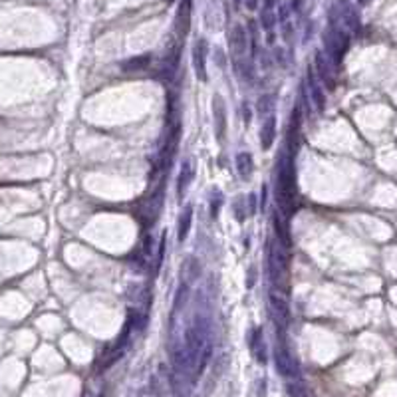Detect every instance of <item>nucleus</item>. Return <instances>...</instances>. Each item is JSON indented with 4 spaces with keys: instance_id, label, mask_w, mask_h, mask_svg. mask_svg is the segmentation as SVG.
<instances>
[{
    "instance_id": "f257e3e1",
    "label": "nucleus",
    "mask_w": 397,
    "mask_h": 397,
    "mask_svg": "<svg viewBox=\"0 0 397 397\" xmlns=\"http://www.w3.org/2000/svg\"><path fill=\"white\" fill-rule=\"evenodd\" d=\"M296 169H294V159L292 155L284 157L278 165V187H276V199L278 207L282 209L286 217H290L296 211Z\"/></svg>"
},
{
    "instance_id": "f03ea898",
    "label": "nucleus",
    "mask_w": 397,
    "mask_h": 397,
    "mask_svg": "<svg viewBox=\"0 0 397 397\" xmlns=\"http://www.w3.org/2000/svg\"><path fill=\"white\" fill-rule=\"evenodd\" d=\"M274 361H276V369L278 373L288 377V379H298L300 375V367H298V361L292 357V353L288 351L286 345H276L274 349Z\"/></svg>"
},
{
    "instance_id": "7ed1b4c3",
    "label": "nucleus",
    "mask_w": 397,
    "mask_h": 397,
    "mask_svg": "<svg viewBox=\"0 0 397 397\" xmlns=\"http://www.w3.org/2000/svg\"><path fill=\"white\" fill-rule=\"evenodd\" d=\"M326 46L330 50V56H332V62L336 66L341 64V58L345 54V50L349 48V36L345 32H340V30H334L332 36H326Z\"/></svg>"
},
{
    "instance_id": "20e7f679",
    "label": "nucleus",
    "mask_w": 397,
    "mask_h": 397,
    "mask_svg": "<svg viewBox=\"0 0 397 397\" xmlns=\"http://www.w3.org/2000/svg\"><path fill=\"white\" fill-rule=\"evenodd\" d=\"M193 68H195V74L201 82H207L209 76H207V40H197L193 44Z\"/></svg>"
},
{
    "instance_id": "39448f33",
    "label": "nucleus",
    "mask_w": 397,
    "mask_h": 397,
    "mask_svg": "<svg viewBox=\"0 0 397 397\" xmlns=\"http://www.w3.org/2000/svg\"><path fill=\"white\" fill-rule=\"evenodd\" d=\"M213 114H215V133H217V139L223 143L225 133H227V106H225V100L219 94L213 98Z\"/></svg>"
},
{
    "instance_id": "423d86ee",
    "label": "nucleus",
    "mask_w": 397,
    "mask_h": 397,
    "mask_svg": "<svg viewBox=\"0 0 397 397\" xmlns=\"http://www.w3.org/2000/svg\"><path fill=\"white\" fill-rule=\"evenodd\" d=\"M268 302H270V308H272L276 320L280 322V326L284 328L288 324V320H290V306H288L286 298L278 290H270L268 292Z\"/></svg>"
},
{
    "instance_id": "0eeeda50",
    "label": "nucleus",
    "mask_w": 397,
    "mask_h": 397,
    "mask_svg": "<svg viewBox=\"0 0 397 397\" xmlns=\"http://www.w3.org/2000/svg\"><path fill=\"white\" fill-rule=\"evenodd\" d=\"M201 276V262L197 256L193 254H187L183 258V264H181V282L185 284H195Z\"/></svg>"
},
{
    "instance_id": "6e6552de",
    "label": "nucleus",
    "mask_w": 397,
    "mask_h": 397,
    "mask_svg": "<svg viewBox=\"0 0 397 397\" xmlns=\"http://www.w3.org/2000/svg\"><path fill=\"white\" fill-rule=\"evenodd\" d=\"M191 28V0H181L177 16H175V30L179 38H185Z\"/></svg>"
},
{
    "instance_id": "1a4fd4ad",
    "label": "nucleus",
    "mask_w": 397,
    "mask_h": 397,
    "mask_svg": "<svg viewBox=\"0 0 397 397\" xmlns=\"http://www.w3.org/2000/svg\"><path fill=\"white\" fill-rule=\"evenodd\" d=\"M193 179H195V163L191 159H187V161H183L179 177H177V197L179 199L185 197V193H187L189 185L193 183Z\"/></svg>"
},
{
    "instance_id": "9d476101",
    "label": "nucleus",
    "mask_w": 397,
    "mask_h": 397,
    "mask_svg": "<svg viewBox=\"0 0 397 397\" xmlns=\"http://www.w3.org/2000/svg\"><path fill=\"white\" fill-rule=\"evenodd\" d=\"M246 48H248V36H246V30H244V26L234 24V26H232V32H230V50H232V54H234V56L240 58V56H244Z\"/></svg>"
},
{
    "instance_id": "9b49d317",
    "label": "nucleus",
    "mask_w": 397,
    "mask_h": 397,
    "mask_svg": "<svg viewBox=\"0 0 397 397\" xmlns=\"http://www.w3.org/2000/svg\"><path fill=\"white\" fill-rule=\"evenodd\" d=\"M276 139V115H268L260 129V145L262 149H270Z\"/></svg>"
},
{
    "instance_id": "f8f14e48",
    "label": "nucleus",
    "mask_w": 397,
    "mask_h": 397,
    "mask_svg": "<svg viewBox=\"0 0 397 397\" xmlns=\"http://www.w3.org/2000/svg\"><path fill=\"white\" fill-rule=\"evenodd\" d=\"M191 225H193V205H187L183 209V213L179 215V221H177V238H179V242H185V238L191 232Z\"/></svg>"
},
{
    "instance_id": "ddd939ff",
    "label": "nucleus",
    "mask_w": 397,
    "mask_h": 397,
    "mask_svg": "<svg viewBox=\"0 0 397 397\" xmlns=\"http://www.w3.org/2000/svg\"><path fill=\"white\" fill-rule=\"evenodd\" d=\"M250 349H252V355L256 357L258 363H266V345H264V338H262V330L260 328H254L252 330V336H250Z\"/></svg>"
},
{
    "instance_id": "4468645a",
    "label": "nucleus",
    "mask_w": 397,
    "mask_h": 397,
    "mask_svg": "<svg viewBox=\"0 0 397 397\" xmlns=\"http://www.w3.org/2000/svg\"><path fill=\"white\" fill-rule=\"evenodd\" d=\"M151 54H141V56H133L129 58L127 62L121 64V70L123 72H129V74H135V72H143L151 66Z\"/></svg>"
},
{
    "instance_id": "2eb2a0df",
    "label": "nucleus",
    "mask_w": 397,
    "mask_h": 397,
    "mask_svg": "<svg viewBox=\"0 0 397 397\" xmlns=\"http://www.w3.org/2000/svg\"><path fill=\"white\" fill-rule=\"evenodd\" d=\"M308 84H310V94H312V102H314L316 110H318V112H324V110H326V96H324V92L318 88V84H316V80H314V74H312V68L308 70Z\"/></svg>"
},
{
    "instance_id": "dca6fc26",
    "label": "nucleus",
    "mask_w": 397,
    "mask_h": 397,
    "mask_svg": "<svg viewBox=\"0 0 397 397\" xmlns=\"http://www.w3.org/2000/svg\"><path fill=\"white\" fill-rule=\"evenodd\" d=\"M314 64H316V72H318V76H320V78L330 86V90H334V80H332V72H330V66H328V58L324 56L322 52H316Z\"/></svg>"
},
{
    "instance_id": "f3484780",
    "label": "nucleus",
    "mask_w": 397,
    "mask_h": 397,
    "mask_svg": "<svg viewBox=\"0 0 397 397\" xmlns=\"http://www.w3.org/2000/svg\"><path fill=\"white\" fill-rule=\"evenodd\" d=\"M252 169H254V159H252V155L246 153V151H240V153L236 155V171H238V175H240L242 179H248V177L252 175Z\"/></svg>"
},
{
    "instance_id": "a211bd4d",
    "label": "nucleus",
    "mask_w": 397,
    "mask_h": 397,
    "mask_svg": "<svg viewBox=\"0 0 397 397\" xmlns=\"http://www.w3.org/2000/svg\"><path fill=\"white\" fill-rule=\"evenodd\" d=\"M189 292H191V286L185 282L179 284L177 292H175V300H173V316L179 314V310L185 306V302L189 300Z\"/></svg>"
},
{
    "instance_id": "6ab92c4d",
    "label": "nucleus",
    "mask_w": 397,
    "mask_h": 397,
    "mask_svg": "<svg viewBox=\"0 0 397 397\" xmlns=\"http://www.w3.org/2000/svg\"><path fill=\"white\" fill-rule=\"evenodd\" d=\"M286 393H288V397H312L308 385H306L304 381H300V379L288 381V383H286Z\"/></svg>"
},
{
    "instance_id": "aec40b11",
    "label": "nucleus",
    "mask_w": 397,
    "mask_h": 397,
    "mask_svg": "<svg viewBox=\"0 0 397 397\" xmlns=\"http://www.w3.org/2000/svg\"><path fill=\"white\" fill-rule=\"evenodd\" d=\"M272 217H274V219H272V225H274V230H276L278 242L282 244L284 248H288V246H290V236H288V232H286V227H284V223L280 221V215H278V213H274Z\"/></svg>"
},
{
    "instance_id": "412c9836",
    "label": "nucleus",
    "mask_w": 397,
    "mask_h": 397,
    "mask_svg": "<svg viewBox=\"0 0 397 397\" xmlns=\"http://www.w3.org/2000/svg\"><path fill=\"white\" fill-rule=\"evenodd\" d=\"M221 205H223V193H221V191H217V189H213V193H211V205H209L211 219H217V217H219Z\"/></svg>"
},
{
    "instance_id": "4be33fe9",
    "label": "nucleus",
    "mask_w": 397,
    "mask_h": 397,
    "mask_svg": "<svg viewBox=\"0 0 397 397\" xmlns=\"http://www.w3.org/2000/svg\"><path fill=\"white\" fill-rule=\"evenodd\" d=\"M260 24H262V28L264 30H272L274 28V24H276V18H274V12L272 10H268V8H264L262 12H260Z\"/></svg>"
},
{
    "instance_id": "5701e85b",
    "label": "nucleus",
    "mask_w": 397,
    "mask_h": 397,
    "mask_svg": "<svg viewBox=\"0 0 397 397\" xmlns=\"http://www.w3.org/2000/svg\"><path fill=\"white\" fill-rule=\"evenodd\" d=\"M165 244H167V234L163 232V234H161V242H159V254H157V262H159V264L163 262V256H165V248H167ZM159 264H157V266H159Z\"/></svg>"
},
{
    "instance_id": "b1692460",
    "label": "nucleus",
    "mask_w": 397,
    "mask_h": 397,
    "mask_svg": "<svg viewBox=\"0 0 397 397\" xmlns=\"http://www.w3.org/2000/svg\"><path fill=\"white\" fill-rule=\"evenodd\" d=\"M256 284V266H250V272L246 274V288H252Z\"/></svg>"
},
{
    "instance_id": "393cba45",
    "label": "nucleus",
    "mask_w": 397,
    "mask_h": 397,
    "mask_svg": "<svg viewBox=\"0 0 397 397\" xmlns=\"http://www.w3.org/2000/svg\"><path fill=\"white\" fill-rule=\"evenodd\" d=\"M242 117H244V123H246V125H248V123H250V119H252V114H250V110H248L246 106L242 108Z\"/></svg>"
},
{
    "instance_id": "a878e982",
    "label": "nucleus",
    "mask_w": 397,
    "mask_h": 397,
    "mask_svg": "<svg viewBox=\"0 0 397 397\" xmlns=\"http://www.w3.org/2000/svg\"><path fill=\"white\" fill-rule=\"evenodd\" d=\"M244 4H246V8H248V10H256L258 0H244Z\"/></svg>"
},
{
    "instance_id": "bb28decb",
    "label": "nucleus",
    "mask_w": 397,
    "mask_h": 397,
    "mask_svg": "<svg viewBox=\"0 0 397 397\" xmlns=\"http://www.w3.org/2000/svg\"><path fill=\"white\" fill-rule=\"evenodd\" d=\"M145 252H147V254L151 252V236H149V234L145 236Z\"/></svg>"
},
{
    "instance_id": "cd10ccee",
    "label": "nucleus",
    "mask_w": 397,
    "mask_h": 397,
    "mask_svg": "<svg viewBox=\"0 0 397 397\" xmlns=\"http://www.w3.org/2000/svg\"><path fill=\"white\" fill-rule=\"evenodd\" d=\"M254 201H256V197H254V195H250V197H248V203H250V215H254Z\"/></svg>"
},
{
    "instance_id": "c85d7f7f",
    "label": "nucleus",
    "mask_w": 397,
    "mask_h": 397,
    "mask_svg": "<svg viewBox=\"0 0 397 397\" xmlns=\"http://www.w3.org/2000/svg\"><path fill=\"white\" fill-rule=\"evenodd\" d=\"M260 205H262V207L266 205V187H262V201H260Z\"/></svg>"
},
{
    "instance_id": "c756f323",
    "label": "nucleus",
    "mask_w": 397,
    "mask_h": 397,
    "mask_svg": "<svg viewBox=\"0 0 397 397\" xmlns=\"http://www.w3.org/2000/svg\"><path fill=\"white\" fill-rule=\"evenodd\" d=\"M272 6H274V0H264V8L272 10Z\"/></svg>"
},
{
    "instance_id": "7c9ffc66",
    "label": "nucleus",
    "mask_w": 397,
    "mask_h": 397,
    "mask_svg": "<svg viewBox=\"0 0 397 397\" xmlns=\"http://www.w3.org/2000/svg\"><path fill=\"white\" fill-rule=\"evenodd\" d=\"M300 4H302V0H292V8H296V10H298V8H300Z\"/></svg>"
},
{
    "instance_id": "2f4dec72",
    "label": "nucleus",
    "mask_w": 397,
    "mask_h": 397,
    "mask_svg": "<svg viewBox=\"0 0 397 397\" xmlns=\"http://www.w3.org/2000/svg\"><path fill=\"white\" fill-rule=\"evenodd\" d=\"M280 10H282V12H280V18H282V20H286V16H288V12H286V8H280Z\"/></svg>"
},
{
    "instance_id": "473e14b6",
    "label": "nucleus",
    "mask_w": 397,
    "mask_h": 397,
    "mask_svg": "<svg viewBox=\"0 0 397 397\" xmlns=\"http://www.w3.org/2000/svg\"><path fill=\"white\" fill-rule=\"evenodd\" d=\"M165 2H167V4H173V2H175V0H165Z\"/></svg>"
},
{
    "instance_id": "72a5a7b5",
    "label": "nucleus",
    "mask_w": 397,
    "mask_h": 397,
    "mask_svg": "<svg viewBox=\"0 0 397 397\" xmlns=\"http://www.w3.org/2000/svg\"><path fill=\"white\" fill-rule=\"evenodd\" d=\"M98 397H104V393H100V395H98Z\"/></svg>"
}]
</instances>
